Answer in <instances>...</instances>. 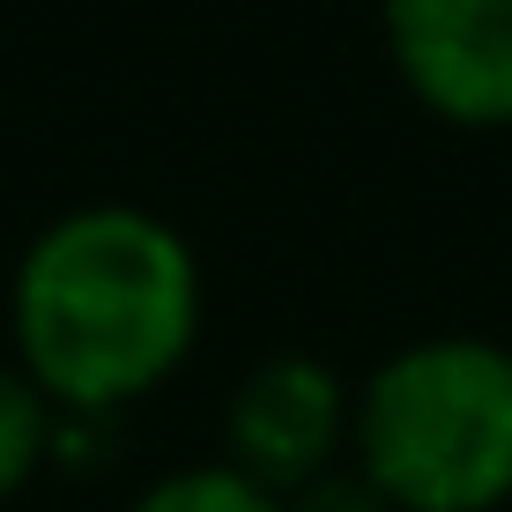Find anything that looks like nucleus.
Wrapping results in <instances>:
<instances>
[{"label": "nucleus", "mask_w": 512, "mask_h": 512, "mask_svg": "<svg viewBox=\"0 0 512 512\" xmlns=\"http://www.w3.org/2000/svg\"><path fill=\"white\" fill-rule=\"evenodd\" d=\"M8 334L60 416H119L201 342V260L134 201L67 208L15 260Z\"/></svg>", "instance_id": "f257e3e1"}, {"label": "nucleus", "mask_w": 512, "mask_h": 512, "mask_svg": "<svg viewBox=\"0 0 512 512\" xmlns=\"http://www.w3.org/2000/svg\"><path fill=\"white\" fill-rule=\"evenodd\" d=\"M349 461L394 512L512 505V349L490 334H423L357 386Z\"/></svg>", "instance_id": "f03ea898"}, {"label": "nucleus", "mask_w": 512, "mask_h": 512, "mask_svg": "<svg viewBox=\"0 0 512 512\" xmlns=\"http://www.w3.org/2000/svg\"><path fill=\"white\" fill-rule=\"evenodd\" d=\"M409 97L446 127H512V0H379Z\"/></svg>", "instance_id": "7ed1b4c3"}, {"label": "nucleus", "mask_w": 512, "mask_h": 512, "mask_svg": "<svg viewBox=\"0 0 512 512\" xmlns=\"http://www.w3.org/2000/svg\"><path fill=\"white\" fill-rule=\"evenodd\" d=\"M349 423H357V394L342 386V372L282 349V357L253 364L238 379L231 409H223V446H231L223 461L253 483H268L275 498H290L312 475L342 468Z\"/></svg>", "instance_id": "20e7f679"}, {"label": "nucleus", "mask_w": 512, "mask_h": 512, "mask_svg": "<svg viewBox=\"0 0 512 512\" xmlns=\"http://www.w3.org/2000/svg\"><path fill=\"white\" fill-rule=\"evenodd\" d=\"M52 453H60V409L38 394L23 364H0V505L23 498Z\"/></svg>", "instance_id": "39448f33"}, {"label": "nucleus", "mask_w": 512, "mask_h": 512, "mask_svg": "<svg viewBox=\"0 0 512 512\" xmlns=\"http://www.w3.org/2000/svg\"><path fill=\"white\" fill-rule=\"evenodd\" d=\"M134 512H282V498L268 483H253V475H238L231 461H201V468L149 483L134 498Z\"/></svg>", "instance_id": "423d86ee"}, {"label": "nucleus", "mask_w": 512, "mask_h": 512, "mask_svg": "<svg viewBox=\"0 0 512 512\" xmlns=\"http://www.w3.org/2000/svg\"><path fill=\"white\" fill-rule=\"evenodd\" d=\"M282 512H394V505L379 498V483H372L357 461H342V468L312 475L305 490H290V498H282Z\"/></svg>", "instance_id": "0eeeda50"}]
</instances>
